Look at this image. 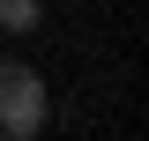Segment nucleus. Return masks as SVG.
<instances>
[{
  "label": "nucleus",
  "mask_w": 149,
  "mask_h": 141,
  "mask_svg": "<svg viewBox=\"0 0 149 141\" xmlns=\"http://www.w3.org/2000/svg\"><path fill=\"white\" fill-rule=\"evenodd\" d=\"M45 74L30 59H0V134L8 141H37L45 134Z\"/></svg>",
  "instance_id": "obj_1"
},
{
  "label": "nucleus",
  "mask_w": 149,
  "mask_h": 141,
  "mask_svg": "<svg viewBox=\"0 0 149 141\" xmlns=\"http://www.w3.org/2000/svg\"><path fill=\"white\" fill-rule=\"evenodd\" d=\"M37 15H45L37 0H0V30H8V37H30V30H37Z\"/></svg>",
  "instance_id": "obj_2"
}]
</instances>
